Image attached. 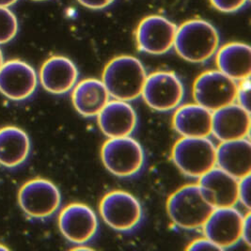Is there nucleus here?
<instances>
[{
    "label": "nucleus",
    "mask_w": 251,
    "mask_h": 251,
    "mask_svg": "<svg viewBox=\"0 0 251 251\" xmlns=\"http://www.w3.org/2000/svg\"><path fill=\"white\" fill-rule=\"evenodd\" d=\"M98 126L108 138L129 137L137 126V114L130 102L112 100L97 116Z\"/></svg>",
    "instance_id": "obj_15"
},
{
    "label": "nucleus",
    "mask_w": 251,
    "mask_h": 251,
    "mask_svg": "<svg viewBox=\"0 0 251 251\" xmlns=\"http://www.w3.org/2000/svg\"><path fill=\"white\" fill-rule=\"evenodd\" d=\"M186 250L187 251H220L217 246L207 237L200 238L191 242Z\"/></svg>",
    "instance_id": "obj_27"
},
{
    "label": "nucleus",
    "mask_w": 251,
    "mask_h": 251,
    "mask_svg": "<svg viewBox=\"0 0 251 251\" xmlns=\"http://www.w3.org/2000/svg\"><path fill=\"white\" fill-rule=\"evenodd\" d=\"M79 76L78 69L70 58L63 56L50 57L40 71V81L46 92L61 95L73 91Z\"/></svg>",
    "instance_id": "obj_17"
},
{
    "label": "nucleus",
    "mask_w": 251,
    "mask_h": 251,
    "mask_svg": "<svg viewBox=\"0 0 251 251\" xmlns=\"http://www.w3.org/2000/svg\"><path fill=\"white\" fill-rule=\"evenodd\" d=\"M251 111L233 103L213 112L212 135L221 142L249 138Z\"/></svg>",
    "instance_id": "obj_14"
},
{
    "label": "nucleus",
    "mask_w": 251,
    "mask_h": 251,
    "mask_svg": "<svg viewBox=\"0 0 251 251\" xmlns=\"http://www.w3.org/2000/svg\"><path fill=\"white\" fill-rule=\"evenodd\" d=\"M37 86L38 76L34 69L22 60H9L0 68V92L12 101L27 99Z\"/></svg>",
    "instance_id": "obj_13"
},
{
    "label": "nucleus",
    "mask_w": 251,
    "mask_h": 251,
    "mask_svg": "<svg viewBox=\"0 0 251 251\" xmlns=\"http://www.w3.org/2000/svg\"><path fill=\"white\" fill-rule=\"evenodd\" d=\"M58 227L69 242L76 245H87L96 235L99 221L90 206L72 203L66 206L58 217Z\"/></svg>",
    "instance_id": "obj_11"
},
{
    "label": "nucleus",
    "mask_w": 251,
    "mask_h": 251,
    "mask_svg": "<svg viewBox=\"0 0 251 251\" xmlns=\"http://www.w3.org/2000/svg\"><path fill=\"white\" fill-rule=\"evenodd\" d=\"M218 70L231 79L240 82L251 78V46L243 43H229L217 51Z\"/></svg>",
    "instance_id": "obj_21"
},
{
    "label": "nucleus",
    "mask_w": 251,
    "mask_h": 251,
    "mask_svg": "<svg viewBox=\"0 0 251 251\" xmlns=\"http://www.w3.org/2000/svg\"><path fill=\"white\" fill-rule=\"evenodd\" d=\"M3 55H2V51H1V49H0V68L2 67V65H3Z\"/></svg>",
    "instance_id": "obj_31"
},
{
    "label": "nucleus",
    "mask_w": 251,
    "mask_h": 251,
    "mask_svg": "<svg viewBox=\"0 0 251 251\" xmlns=\"http://www.w3.org/2000/svg\"><path fill=\"white\" fill-rule=\"evenodd\" d=\"M17 0H0V7H10L16 3Z\"/></svg>",
    "instance_id": "obj_30"
},
{
    "label": "nucleus",
    "mask_w": 251,
    "mask_h": 251,
    "mask_svg": "<svg viewBox=\"0 0 251 251\" xmlns=\"http://www.w3.org/2000/svg\"><path fill=\"white\" fill-rule=\"evenodd\" d=\"M177 25L161 15H150L138 25L137 29V47L150 55H163L173 46Z\"/></svg>",
    "instance_id": "obj_12"
},
{
    "label": "nucleus",
    "mask_w": 251,
    "mask_h": 251,
    "mask_svg": "<svg viewBox=\"0 0 251 251\" xmlns=\"http://www.w3.org/2000/svg\"><path fill=\"white\" fill-rule=\"evenodd\" d=\"M8 250H9V249H8V248H6V247H4V246H2V245H0V251H8Z\"/></svg>",
    "instance_id": "obj_32"
},
{
    "label": "nucleus",
    "mask_w": 251,
    "mask_h": 251,
    "mask_svg": "<svg viewBox=\"0 0 251 251\" xmlns=\"http://www.w3.org/2000/svg\"><path fill=\"white\" fill-rule=\"evenodd\" d=\"M72 101L81 116L93 118L110 101V95L102 80L88 78L76 83L73 89Z\"/></svg>",
    "instance_id": "obj_20"
},
{
    "label": "nucleus",
    "mask_w": 251,
    "mask_h": 251,
    "mask_svg": "<svg viewBox=\"0 0 251 251\" xmlns=\"http://www.w3.org/2000/svg\"><path fill=\"white\" fill-rule=\"evenodd\" d=\"M18 201L24 212L36 219L54 215L61 203V194L56 184L46 179L28 181L21 187Z\"/></svg>",
    "instance_id": "obj_9"
},
{
    "label": "nucleus",
    "mask_w": 251,
    "mask_h": 251,
    "mask_svg": "<svg viewBox=\"0 0 251 251\" xmlns=\"http://www.w3.org/2000/svg\"><path fill=\"white\" fill-rule=\"evenodd\" d=\"M238 82L231 79L219 70L201 74L193 86L196 103L214 112L235 103Z\"/></svg>",
    "instance_id": "obj_8"
},
{
    "label": "nucleus",
    "mask_w": 251,
    "mask_h": 251,
    "mask_svg": "<svg viewBox=\"0 0 251 251\" xmlns=\"http://www.w3.org/2000/svg\"><path fill=\"white\" fill-rule=\"evenodd\" d=\"M104 168L119 178H131L142 171L145 151L135 138L129 137L108 138L101 150Z\"/></svg>",
    "instance_id": "obj_5"
},
{
    "label": "nucleus",
    "mask_w": 251,
    "mask_h": 251,
    "mask_svg": "<svg viewBox=\"0 0 251 251\" xmlns=\"http://www.w3.org/2000/svg\"><path fill=\"white\" fill-rule=\"evenodd\" d=\"M219 12H235L244 8L249 0H210Z\"/></svg>",
    "instance_id": "obj_25"
},
{
    "label": "nucleus",
    "mask_w": 251,
    "mask_h": 251,
    "mask_svg": "<svg viewBox=\"0 0 251 251\" xmlns=\"http://www.w3.org/2000/svg\"><path fill=\"white\" fill-rule=\"evenodd\" d=\"M242 241L251 246V214H247L244 217V224L242 229Z\"/></svg>",
    "instance_id": "obj_29"
},
{
    "label": "nucleus",
    "mask_w": 251,
    "mask_h": 251,
    "mask_svg": "<svg viewBox=\"0 0 251 251\" xmlns=\"http://www.w3.org/2000/svg\"><path fill=\"white\" fill-rule=\"evenodd\" d=\"M80 4L88 9L102 10L110 6L115 0H77Z\"/></svg>",
    "instance_id": "obj_28"
},
{
    "label": "nucleus",
    "mask_w": 251,
    "mask_h": 251,
    "mask_svg": "<svg viewBox=\"0 0 251 251\" xmlns=\"http://www.w3.org/2000/svg\"><path fill=\"white\" fill-rule=\"evenodd\" d=\"M147 73L142 62L133 56H119L111 59L103 70V81L110 97L131 102L142 94Z\"/></svg>",
    "instance_id": "obj_1"
},
{
    "label": "nucleus",
    "mask_w": 251,
    "mask_h": 251,
    "mask_svg": "<svg viewBox=\"0 0 251 251\" xmlns=\"http://www.w3.org/2000/svg\"><path fill=\"white\" fill-rule=\"evenodd\" d=\"M239 180L218 167L200 178L199 185L209 202L216 208L234 207L238 202Z\"/></svg>",
    "instance_id": "obj_16"
},
{
    "label": "nucleus",
    "mask_w": 251,
    "mask_h": 251,
    "mask_svg": "<svg viewBox=\"0 0 251 251\" xmlns=\"http://www.w3.org/2000/svg\"><path fill=\"white\" fill-rule=\"evenodd\" d=\"M213 112L199 103L178 106L173 127L183 137H208L212 135Z\"/></svg>",
    "instance_id": "obj_19"
},
{
    "label": "nucleus",
    "mask_w": 251,
    "mask_h": 251,
    "mask_svg": "<svg viewBox=\"0 0 251 251\" xmlns=\"http://www.w3.org/2000/svg\"><path fill=\"white\" fill-rule=\"evenodd\" d=\"M141 96L151 109L168 112L183 102L184 87L176 74L159 71L147 76Z\"/></svg>",
    "instance_id": "obj_7"
},
{
    "label": "nucleus",
    "mask_w": 251,
    "mask_h": 251,
    "mask_svg": "<svg viewBox=\"0 0 251 251\" xmlns=\"http://www.w3.org/2000/svg\"><path fill=\"white\" fill-rule=\"evenodd\" d=\"M238 201L247 209H251V175L239 180Z\"/></svg>",
    "instance_id": "obj_26"
},
{
    "label": "nucleus",
    "mask_w": 251,
    "mask_h": 251,
    "mask_svg": "<svg viewBox=\"0 0 251 251\" xmlns=\"http://www.w3.org/2000/svg\"><path fill=\"white\" fill-rule=\"evenodd\" d=\"M250 99H251V78L240 81L237 86L235 103H238L242 107L251 111Z\"/></svg>",
    "instance_id": "obj_24"
},
{
    "label": "nucleus",
    "mask_w": 251,
    "mask_h": 251,
    "mask_svg": "<svg viewBox=\"0 0 251 251\" xmlns=\"http://www.w3.org/2000/svg\"><path fill=\"white\" fill-rule=\"evenodd\" d=\"M167 210L176 227L194 230L202 228L215 207L206 199L199 184H188L169 198Z\"/></svg>",
    "instance_id": "obj_3"
},
{
    "label": "nucleus",
    "mask_w": 251,
    "mask_h": 251,
    "mask_svg": "<svg viewBox=\"0 0 251 251\" xmlns=\"http://www.w3.org/2000/svg\"><path fill=\"white\" fill-rule=\"evenodd\" d=\"M99 209L103 222L120 232L134 230L143 218L140 201L134 195L123 190H114L104 195Z\"/></svg>",
    "instance_id": "obj_6"
},
{
    "label": "nucleus",
    "mask_w": 251,
    "mask_h": 251,
    "mask_svg": "<svg viewBox=\"0 0 251 251\" xmlns=\"http://www.w3.org/2000/svg\"><path fill=\"white\" fill-rule=\"evenodd\" d=\"M217 167L238 180L251 175L250 139L243 138L222 142L217 148Z\"/></svg>",
    "instance_id": "obj_18"
},
{
    "label": "nucleus",
    "mask_w": 251,
    "mask_h": 251,
    "mask_svg": "<svg viewBox=\"0 0 251 251\" xmlns=\"http://www.w3.org/2000/svg\"><path fill=\"white\" fill-rule=\"evenodd\" d=\"M33 1H46V0H33Z\"/></svg>",
    "instance_id": "obj_33"
},
{
    "label": "nucleus",
    "mask_w": 251,
    "mask_h": 251,
    "mask_svg": "<svg viewBox=\"0 0 251 251\" xmlns=\"http://www.w3.org/2000/svg\"><path fill=\"white\" fill-rule=\"evenodd\" d=\"M30 151V139L22 129L7 126L0 129V164L15 168L24 163Z\"/></svg>",
    "instance_id": "obj_22"
},
{
    "label": "nucleus",
    "mask_w": 251,
    "mask_h": 251,
    "mask_svg": "<svg viewBox=\"0 0 251 251\" xmlns=\"http://www.w3.org/2000/svg\"><path fill=\"white\" fill-rule=\"evenodd\" d=\"M219 42L218 31L212 24L193 19L177 27L173 47L184 60L202 63L216 55Z\"/></svg>",
    "instance_id": "obj_2"
},
{
    "label": "nucleus",
    "mask_w": 251,
    "mask_h": 251,
    "mask_svg": "<svg viewBox=\"0 0 251 251\" xmlns=\"http://www.w3.org/2000/svg\"><path fill=\"white\" fill-rule=\"evenodd\" d=\"M18 31V22L14 13L7 7H0V45L11 42Z\"/></svg>",
    "instance_id": "obj_23"
},
{
    "label": "nucleus",
    "mask_w": 251,
    "mask_h": 251,
    "mask_svg": "<svg viewBox=\"0 0 251 251\" xmlns=\"http://www.w3.org/2000/svg\"><path fill=\"white\" fill-rule=\"evenodd\" d=\"M244 217L235 207L216 208L202 227L204 235L220 251L234 248L242 241Z\"/></svg>",
    "instance_id": "obj_10"
},
{
    "label": "nucleus",
    "mask_w": 251,
    "mask_h": 251,
    "mask_svg": "<svg viewBox=\"0 0 251 251\" xmlns=\"http://www.w3.org/2000/svg\"><path fill=\"white\" fill-rule=\"evenodd\" d=\"M172 160L184 175L200 179L217 167V147L208 137H182L172 149Z\"/></svg>",
    "instance_id": "obj_4"
}]
</instances>
